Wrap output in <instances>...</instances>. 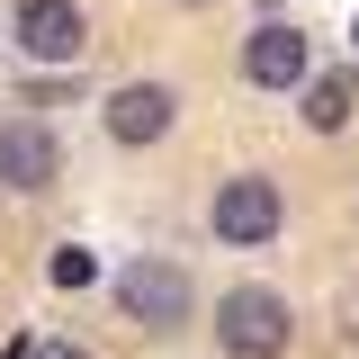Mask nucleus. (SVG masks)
Returning a JSON list of instances; mask_svg holds the SVG:
<instances>
[{
	"mask_svg": "<svg viewBox=\"0 0 359 359\" xmlns=\"http://www.w3.org/2000/svg\"><path fill=\"white\" fill-rule=\"evenodd\" d=\"M297 90H306V126L314 135H341L359 117V81H351V72H306Z\"/></svg>",
	"mask_w": 359,
	"mask_h": 359,
	"instance_id": "6e6552de",
	"label": "nucleus"
},
{
	"mask_svg": "<svg viewBox=\"0 0 359 359\" xmlns=\"http://www.w3.org/2000/svg\"><path fill=\"white\" fill-rule=\"evenodd\" d=\"M108 135L117 144H162V135L180 126V90L171 81H126V90H108Z\"/></svg>",
	"mask_w": 359,
	"mask_h": 359,
	"instance_id": "423d86ee",
	"label": "nucleus"
},
{
	"mask_svg": "<svg viewBox=\"0 0 359 359\" xmlns=\"http://www.w3.org/2000/svg\"><path fill=\"white\" fill-rule=\"evenodd\" d=\"M117 306L144 332H171V323H189V269L180 261H126L117 269Z\"/></svg>",
	"mask_w": 359,
	"mask_h": 359,
	"instance_id": "7ed1b4c3",
	"label": "nucleus"
},
{
	"mask_svg": "<svg viewBox=\"0 0 359 359\" xmlns=\"http://www.w3.org/2000/svg\"><path fill=\"white\" fill-rule=\"evenodd\" d=\"M27 359H90V351H81V341H36Z\"/></svg>",
	"mask_w": 359,
	"mask_h": 359,
	"instance_id": "9d476101",
	"label": "nucleus"
},
{
	"mask_svg": "<svg viewBox=\"0 0 359 359\" xmlns=\"http://www.w3.org/2000/svg\"><path fill=\"white\" fill-rule=\"evenodd\" d=\"M314 72V45H306V27H252V45H243V81L252 90H297Z\"/></svg>",
	"mask_w": 359,
	"mask_h": 359,
	"instance_id": "0eeeda50",
	"label": "nucleus"
},
{
	"mask_svg": "<svg viewBox=\"0 0 359 359\" xmlns=\"http://www.w3.org/2000/svg\"><path fill=\"white\" fill-rule=\"evenodd\" d=\"M9 36H18L27 63H81L90 54V18L72 0H18V9H9Z\"/></svg>",
	"mask_w": 359,
	"mask_h": 359,
	"instance_id": "20e7f679",
	"label": "nucleus"
},
{
	"mask_svg": "<svg viewBox=\"0 0 359 359\" xmlns=\"http://www.w3.org/2000/svg\"><path fill=\"white\" fill-rule=\"evenodd\" d=\"M90 269H99V261H90L81 243H63V252L45 261V278H54V287H90Z\"/></svg>",
	"mask_w": 359,
	"mask_h": 359,
	"instance_id": "1a4fd4ad",
	"label": "nucleus"
},
{
	"mask_svg": "<svg viewBox=\"0 0 359 359\" xmlns=\"http://www.w3.org/2000/svg\"><path fill=\"white\" fill-rule=\"evenodd\" d=\"M216 341H224V359H287L297 314H287L278 287H224L216 297Z\"/></svg>",
	"mask_w": 359,
	"mask_h": 359,
	"instance_id": "f257e3e1",
	"label": "nucleus"
},
{
	"mask_svg": "<svg viewBox=\"0 0 359 359\" xmlns=\"http://www.w3.org/2000/svg\"><path fill=\"white\" fill-rule=\"evenodd\" d=\"M351 45H359V18H351Z\"/></svg>",
	"mask_w": 359,
	"mask_h": 359,
	"instance_id": "9b49d317",
	"label": "nucleus"
},
{
	"mask_svg": "<svg viewBox=\"0 0 359 359\" xmlns=\"http://www.w3.org/2000/svg\"><path fill=\"white\" fill-rule=\"evenodd\" d=\"M207 224H216V243H233V252H261L269 233L287 224V207H278V189H269L261 171H233L216 198H207Z\"/></svg>",
	"mask_w": 359,
	"mask_h": 359,
	"instance_id": "f03ea898",
	"label": "nucleus"
},
{
	"mask_svg": "<svg viewBox=\"0 0 359 359\" xmlns=\"http://www.w3.org/2000/svg\"><path fill=\"white\" fill-rule=\"evenodd\" d=\"M54 180H63V144H54L36 117H9V126H0V189H9V198H45Z\"/></svg>",
	"mask_w": 359,
	"mask_h": 359,
	"instance_id": "39448f33",
	"label": "nucleus"
}]
</instances>
